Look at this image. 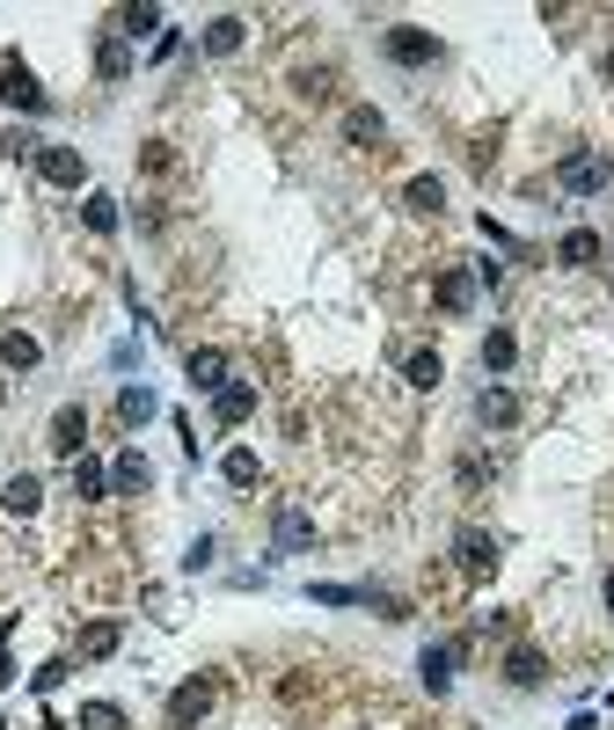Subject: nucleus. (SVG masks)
<instances>
[{
  "label": "nucleus",
  "instance_id": "obj_18",
  "mask_svg": "<svg viewBox=\"0 0 614 730\" xmlns=\"http://www.w3.org/2000/svg\"><path fill=\"white\" fill-rule=\"evenodd\" d=\"M0 505L16 511V519H30V511H37V505H44V483H37V475H16V483L0 489Z\"/></svg>",
  "mask_w": 614,
  "mask_h": 730
},
{
  "label": "nucleus",
  "instance_id": "obj_2",
  "mask_svg": "<svg viewBox=\"0 0 614 730\" xmlns=\"http://www.w3.org/2000/svg\"><path fill=\"white\" fill-rule=\"evenodd\" d=\"M381 52L395 59V67H432L446 44H439L432 30H417V22H395V30H381Z\"/></svg>",
  "mask_w": 614,
  "mask_h": 730
},
{
  "label": "nucleus",
  "instance_id": "obj_33",
  "mask_svg": "<svg viewBox=\"0 0 614 730\" xmlns=\"http://www.w3.org/2000/svg\"><path fill=\"white\" fill-rule=\"evenodd\" d=\"M8 679H16V658H8V650H0V687H8Z\"/></svg>",
  "mask_w": 614,
  "mask_h": 730
},
{
  "label": "nucleus",
  "instance_id": "obj_29",
  "mask_svg": "<svg viewBox=\"0 0 614 730\" xmlns=\"http://www.w3.org/2000/svg\"><path fill=\"white\" fill-rule=\"evenodd\" d=\"M73 483H81V497H110V468H103V460H81Z\"/></svg>",
  "mask_w": 614,
  "mask_h": 730
},
{
  "label": "nucleus",
  "instance_id": "obj_12",
  "mask_svg": "<svg viewBox=\"0 0 614 730\" xmlns=\"http://www.w3.org/2000/svg\"><path fill=\"white\" fill-rule=\"evenodd\" d=\"M81 446H88V409H81V402H67V409L52 417V453L81 460Z\"/></svg>",
  "mask_w": 614,
  "mask_h": 730
},
{
  "label": "nucleus",
  "instance_id": "obj_19",
  "mask_svg": "<svg viewBox=\"0 0 614 730\" xmlns=\"http://www.w3.org/2000/svg\"><path fill=\"white\" fill-rule=\"evenodd\" d=\"M37 358H44V351H37V336H22V329L0 336V365H8V373H30Z\"/></svg>",
  "mask_w": 614,
  "mask_h": 730
},
{
  "label": "nucleus",
  "instance_id": "obj_1",
  "mask_svg": "<svg viewBox=\"0 0 614 730\" xmlns=\"http://www.w3.org/2000/svg\"><path fill=\"white\" fill-rule=\"evenodd\" d=\"M212 701H220V679H212V672H191V679L169 694V730H198V723L212 716Z\"/></svg>",
  "mask_w": 614,
  "mask_h": 730
},
{
  "label": "nucleus",
  "instance_id": "obj_31",
  "mask_svg": "<svg viewBox=\"0 0 614 730\" xmlns=\"http://www.w3.org/2000/svg\"><path fill=\"white\" fill-rule=\"evenodd\" d=\"M256 475H263V460H256V453H242V446H234V453H228V483H242V489H249Z\"/></svg>",
  "mask_w": 614,
  "mask_h": 730
},
{
  "label": "nucleus",
  "instance_id": "obj_11",
  "mask_svg": "<svg viewBox=\"0 0 614 730\" xmlns=\"http://www.w3.org/2000/svg\"><path fill=\"white\" fill-rule=\"evenodd\" d=\"M475 271H439V285H432V300H439V314H469L475 307Z\"/></svg>",
  "mask_w": 614,
  "mask_h": 730
},
{
  "label": "nucleus",
  "instance_id": "obj_24",
  "mask_svg": "<svg viewBox=\"0 0 614 730\" xmlns=\"http://www.w3.org/2000/svg\"><path fill=\"white\" fill-rule=\"evenodd\" d=\"M271 540H279V548H308V540H315V526L300 519V511H279V519H271Z\"/></svg>",
  "mask_w": 614,
  "mask_h": 730
},
{
  "label": "nucleus",
  "instance_id": "obj_14",
  "mask_svg": "<svg viewBox=\"0 0 614 730\" xmlns=\"http://www.w3.org/2000/svg\"><path fill=\"white\" fill-rule=\"evenodd\" d=\"M344 140H351V146H381V140H387V118H381L373 103H351V110H344Z\"/></svg>",
  "mask_w": 614,
  "mask_h": 730
},
{
  "label": "nucleus",
  "instance_id": "obj_7",
  "mask_svg": "<svg viewBox=\"0 0 614 730\" xmlns=\"http://www.w3.org/2000/svg\"><path fill=\"white\" fill-rule=\"evenodd\" d=\"M505 687H520V694H542L548 687V658L534 643H512L505 650Z\"/></svg>",
  "mask_w": 614,
  "mask_h": 730
},
{
  "label": "nucleus",
  "instance_id": "obj_26",
  "mask_svg": "<svg viewBox=\"0 0 614 730\" xmlns=\"http://www.w3.org/2000/svg\"><path fill=\"white\" fill-rule=\"evenodd\" d=\"M556 256H563V263H593V256H600V234H593V226H571Z\"/></svg>",
  "mask_w": 614,
  "mask_h": 730
},
{
  "label": "nucleus",
  "instance_id": "obj_8",
  "mask_svg": "<svg viewBox=\"0 0 614 730\" xmlns=\"http://www.w3.org/2000/svg\"><path fill=\"white\" fill-rule=\"evenodd\" d=\"M461 658H469V643H432L417 658V672H424V694H446L454 687V672H461Z\"/></svg>",
  "mask_w": 614,
  "mask_h": 730
},
{
  "label": "nucleus",
  "instance_id": "obj_34",
  "mask_svg": "<svg viewBox=\"0 0 614 730\" xmlns=\"http://www.w3.org/2000/svg\"><path fill=\"white\" fill-rule=\"evenodd\" d=\"M600 591H607V614H614V570H607V585H600Z\"/></svg>",
  "mask_w": 614,
  "mask_h": 730
},
{
  "label": "nucleus",
  "instance_id": "obj_17",
  "mask_svg": "<svg viewBox=\"0 0 614 730\" xmlns=\"http://www.w3.org/2000/svg\"><path fill=\"white\" fill-rule=\"evenodd\" d=\"M147 483H154V468H147V453H118V468H110V489H124V497H140Z\"/></svg>",
  "mask_w": 614,
  "mask_h": 730
},
{
  "label": "nucleus",
  "instance_id": "obj_20",
  "mask_svg": "<svg viewBox=\"0 0 614 730\" xmlns=\"http://www.w3.org/2000/svg\"><path fill=\"white\" fill-rule=\"evenodd\" d=\"M403 205L410 212H439V205H446V183H439V175H410V183H403Z\"/></svg>",
  "mask_w": 614,
  "mask_h": 730
},
{
  "label": "nucleus",
  "instance_id": "obj_37",
  "mask_svg": "<svg viewBox=\"0 0 614 730\" xmlns=\"http://www.w3.org/2000/svg\"><path fill=\"white\" fill-rule=\"evenodd\" d=\"M0 730H8V723H0Z\"/></svg>",
  "mask_w": 614,
  "mask_h": 730
},
{
  "label": "nucleus",
  "instance_id": "obj_13",
  "mask_svg": "<svg viewBox=\"0 0 614 730\" xmlns=\"http://www.w3.org/2000/svg\"><path fill=\"white\" fill-rule=\"evenodd\" d=\"M249 409H256V387H242V381H228L220 395H212V424H220V432L249 424Z\"/></svg>",
  "mask_w": 614,
  "mask_h": 730
},
{
  "label": "nucleus",
  "instance_id": "obj_22",
  "mask_svg": "<svg viewBox=\"0 0 614 730\" xmlns=\"http://www.w3.org/2000/svg\"><path fill=\"white\" fill-rule=\"evenodd\" d=\"M81 226H88V234H118V197L95 191V197L81 205Z\"/></svg>",
  "mask_w": 614,
  "mask_h": 730
},
{
  "label": "nucleus",
  "instance_id": "obj_28",
  "mask_svg": "<svg viewBox=\"0 0 614 730\" xmlns=\"http://www.w3.org/2000/svg\"><path fill=\"white\" fill-rule=\"evenodd\" d=\"M161 30V8H118V37H154Z\"/></svg>",
  "mask_w": 614,
  "mask_h": 730
},
{
  "label": "nucleus",
  "instance_id": "obj_27",
  "mask_svg": "<svg viewBox=\"0 0 614 730\" xmlns=\"http://www.w3.org/2000/svg\"><path fill=\"white\" fill-rule=\"evenodd\" d=\"M118 650V621H88L81 628V658H110Z\"/></svg>",
  "mask_w": 614,
  "mask_h": 730
},
{
  "label": "nucleus",
  "instance_id": "obj_23",
  "mask_svg": "<svg viewBox=\"0 0 614 730\" xmlns=\"http://www.w3.org/2000/svg\"><path fill=\"white\" fill-rule=\"evenodd\" d=\"M95 67H103V81H124V73H132V52H124V37H118V30L95 44Z\"/></svg>",
  "mask_w": 614,
  "mask_h": 730
},
{
  "label": "nucleus",
  "instance_id": "obj_15",
  "mask_svg": "<svg viewBox=\"0 0 614 730\" xmlns=\"http://www.w3.org/2000/svg\"><path fill=\"white\" fill-rule=\"evenodd\" d=\"M403 381L417 387V395H432V387L446 381V358H439L432 344H424V351H410V358H403Z\"/></svg>",
  "mask_w": 614,
  "mask_h": 730
},
{
  "label": "nucleus",
  "instance_id": "obj_35",
  "mask_svg": "<svg viewBox=\"0 0 614 730\" xmlns=\"http://www.w3.org/2000/svg\"><path fill=\"white\" fill-rule=\"evenodd\" d=\"M607 81H614V52H607Z\"/></svg>",
  "mask_w": 614,
  "mask_h": 730
},
{
  "label": "nucleus",
  "instance_id": "obj_10",
  "mask_svg": "<svg viewBox=\"0 0 614 730\" xmlns=\"http://www.w3.org/2000/svg\"><path fill=\"white\" fill-rule=\"evenodd\" d=\"M475 424H483V432H512V424H520V395H512V387H483V395H475Z\"/></svg>",
  "mask_w": 614,
  "mask_h": 730
},
{
  "label": "nucleus",
  "instance_id": "obj_30",
  "mask_svg": "<svg viewBox=\"0 0 614 730\" xmlns=\"http://www.w3.org/2000/svg\"><path fill=\"white\" fill-rule=\"evenodd\" d=\"M81 730H124V709H110V701H88V709H81Z\"/></svg>",
  "mask_w": 614,
  "mask_h": 730
},
{
  "label": "nucleus",
  "instance_id": "obj_25",
  "mask_svg": "<svg viewBox=\"0 0 614 730\" xmlns=\"http://www.w3.org/2000/svg\"><path fill=\"white\" fill-rule=\"evenodd\" d=\"M154 417V387H124L118 395V424H147Z\"/></svg>",
  "mask_w": 614,
  "mask_h": 730
},
{
  "label": "nucleus",
  "instance_id": "obj_36",
  "mask_svg": "<svg viewBox=\"0 0 614 730\" xmlns=\"http://www.w3.org/2000/svg\"><path fill=\"white\" fill-rule=\"evenodd\" d=\"M0 395H8V387H0Z\"/></svg>",
  "mask_w": 614,
  "mask_h": 730
},
{
  "label": "nucleus",
  "instance_id": "obj_5",
  "mask_svg": "<svg viewBox=\"0 0 614 730\" xmlns=\"http://www.w3.org/2000/svg\"><path fill=\"white\" fill-rule=\"evenodd\" d=\"M30 161H37L44 183H59V191H81V183H88V161L73 154V146H30Z\"/></svg>",
  "mask_w": 614,
  "mask_h": 730
},
{
  "label": "nucleus",
  "instance_id": "obj_16",
  "mask_svg": "<svg viewBox=\"0 0 614 730\" xmlns=\"http://www.w3.org/2000/svg\"><path fill=\"white\" fill-rule=\"evenodd\" d=\"M242 37H249L242 16H212V22H205V52H212V59H228V52H242Z\"/></svg>",
  "mask_w": 614,
  "mask_h": 730
},
{
  "label": "nucleus",
  "instance_id": "obj_32",
  "mask_svg": "<svg viewBox=\"0 0 614 730\" xmlns=\"http://www.w3.org/2000/svg\"><path fill=\"white\" fill-rule=\"evenodd\" d=\"M67 672H73V665H67V658H52V665H37V672H30V687H37V694H52Z\"/></svg>",
  "mask_w": 614,
  "mask_h": 730
},
{
  "label": "nucleus",
  "instance_id": "obj_21",
  "mask_svg": "<svg viewBox=\"0 0 614 730\" xmlns=\"http://www.w3.org/2000/svg\"><path fill=\"white\" fill-rule=\"evenodd\" d=\"M483 365H491V373H512V365H520V336L491 329V336H483Z\"/></svg>",
  "mask_w": 614,
  "mask_h": 730
},
{
  "label": "nucleus",
  "instance_id": "obj_4",
  "mask_svg": "<svg viewBox=\"0 0 614 730\" xmlns=\"http://www.w3.org/2000/svg\"><path fill=\"white\" fill-rule=\"evenodd\" d=\"M607 154H593V146H578V154H563V169H556V183L563 191H578V197H593V191H607Z\"/></svg>",
  "mask_w": 614,
  "mask_h": 730
},
{
  "label": "nucleus",
  "instance_id": "obj_6",
  "mask_svg": "<svg viewBox=\"0 0 614 730\" xmlns=\"http://www.w3.org/2000/svg\"><path fill=\"white\" fill-rule=\"evenodd\" d=\"M454 562L483 585V577H497V540L483 534V526H461V534H454Z\"/></svg>",
  "mask_w": 614,
  "mask_h": 730
},
{
  "label": "nucleus",
  "instance_id": "obj_9",
  "mask_svg": "<svg viewBox=\"0 0 614 730\" xmlns=\"http://www.w3.org/2000/svg\"><path fill=\"white\" fill-rule=\"evenodd\" d=\"M183 373H191V387H198V395H220V387L234 381V373H228V351H212V344H198L191 358H183Z\"/></svg>",
  "mask_w": 614,
  "mask_h": 730
},
{
  "label": "nucleus",
  "instance_id": "obj_3",
  "mask_svg": "<svg viewBox=\"0 0 614 730\" xmlns=\"http://www.w3.org/2000/svg\"><path fill=\"white\" fill-rule=\"evenodd\" d=\"M0 103L22 110V118H44V110H52V95L37 88V73L22 67V59H8V67H0Z\"/></svg>",
  "mask_w": 614,
  "mask_h": 730
}]
</instances>
